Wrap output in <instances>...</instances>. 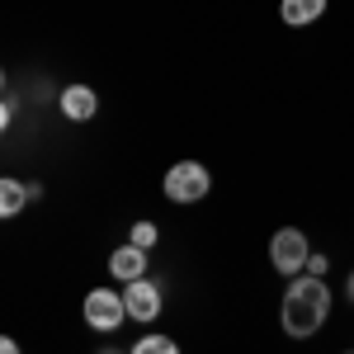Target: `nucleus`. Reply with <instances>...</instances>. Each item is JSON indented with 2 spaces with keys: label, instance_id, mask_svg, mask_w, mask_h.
I'll list each match as a JSON object with an SVG mask.
<instances>
[{
  "label": "nucleus",
  "instance_id": "1",
  "mask_svg": "<svg viewBox=\"0 0 354 354\" xmlns=\"http://www.w3.org/2000/svg\"><path fill=\"white\" fill-rule=\"evenodd\" d=\"M326 317H330V288L326 283L317 274L293 279V288L283 293V330L293 340H307V335H317V330L326 326Z\"/></svg>",
  "mask_w": 354,
  "mask_h": 354
},
{
  "label": "nucleus",
  "instance_id": "13",
  "mask_svg": "<svg viewBox=\"0 0 354 354\" xmlns=\"http://www.w3.org/2000/svg\"><path fill=\"white\" fill-rule=\"evenodd\" d=\"M0 123H5V128L15 123V100H10V95H5V104H0Z\"/></svg>",
  "mask_w": 354,
  "mask_h": 354
},
{
  "label": "nucleus",
  "instance_id": "6",
  "mask_svg": "<svg viewBox=\"0 0 354 354\" xmlns=\"http://www.w3.org/2000/svg\"><path fill=\"white\" fill-rule=\"evenodd\" d=\"M109 274L113 279H123V283H137V279H147V250L142 245H118L109 255Z\"/></svg>",
  "mask_w": 354,
  "mask_h": 354
},
{
  "label": "nucleus",
  "instance_id": "4",
  "mask_svg": "<svg viewBox=\"0 0 354 354\" xmlns=\"http://www.w3.org/2000/svg\"><path fill=\"white\" fill-rule=\"evenodd\" d=\"M123 317H128V302L123 293H109V288H95V293H85V326L90 330H118L123 326Z\"/></svg>",
  "mask_w": 354,
  "mask_h": 354
},
{
  "label": "nucleus",
  "instance_id": "10",
  "mask_svg": "<svg viewBox=\"0 0 354 354\" xmlns=\"http://www.w3.org/2000/svg\"><path fill=\"white\" fill-rule=\"evenodd\" d=\"M133 354H180V345H175L170 335H142L133 345Z\"/></svg>",
  "mask_w": 354,
  "mask_h": 354
},
{
  "label": "nucleus",
  "instance_id": "15",
  "mask_svg": "<svg viewBox=\"0 0 354 354\" xmlns=\"http://www.w3.org/2000/svg\"><path fill=\"white\" fill-rule=\"evenodd\" d=\"M345 293H350V302H354V274H350V288H345Z\"/></svg>",
  "mask_w": 354,
  "mask_h": 354
},
{
  "label": "nucleus",
  "instance_id": "12",
  "mask_svg": "<svg viewBox=\"0 0 354 354\" xmlns=\"http://www.w3.org/2000/svg\"><path fill=\"white\" fill-rule=\"evenodd\" d=\"M326 265H330L326 255H312V260H307V274H317V279H322V274H326Z\"/></svg>",
  "mask_w": 354,
  "mask_h": 354
},
{
  "label": "nucleus",
  "instance_id": "5",
  "mask_svg": "<svg viewBox=\"0 0 354 354\" xmlns=\"http://www.w3.org/2000/svg\"><path fill=\"white\" fill-rule=\"evenodd\" d=\"M123 302H128V317L133 322H156L161 317V288L151 279H137L123 288Z\"/></svg>",
  "mask_w": 354,
  "mask_h": 354
},
{
  "label": "nucleus",
  "instance_id": "16",
  "mask_svg": "<svg viewBox=\"0 0 354 354\" xmlns=\"http://www.w3.org/2000/svg\"><path fill=\"white\" fill-rule=\"evenodd\" d=\"M350 354H354V350H350Z\"/></svg>",
  "mask_w": 354,
  "mask_h": 354
},
{
  "label": "nucleus",
  "instance_id": "3",
  "mask_svg": "<svg viewBox=\"0 0 354 354\" xmlns=\"http://www.w3.org/2000/svg\"><path fill=\"white\" fill-rule=\"evenodd\" d=\"M208 194V170L198 161H180L165 170V198H175V203H198Z\"/></svg>",
  "mask_w": 354,
  "mask_h": 354
},
{
  "label": "nucleus",
  "instance_id": "7",
  "mask_svg": "<svg viewBox=\"0 0 354 354\" xmlns=\"http://www.w3.org/2000/svg\"><path fill=\"white\" fill-rule=\"evenodd\" d=\"M95 109H100V100H95L90 85H66V95H62V113L66 118L85 123V118H95Z\"/></svg>",
  "mask_w": 354,
  "mask_h": 354
},
{
  "label": "nucleus",
  "instance_id": "2",
  "mask_svg": "<svg viewBox=\"0 0 354 354\" xmlns=\"http://www.w3.org/2000/svg\"><path fill=\"white\" fill-rule=\"evenodd\" d=\"M270 260L279 274L298 279L307 270V260H312V245H307V236H302L298 227H283V232H274V241H270Z\"/></svg>",
  "mask_w": 354,
  "mask_h": 354
},
{
  "label": "nucleus",
  "instance_id": "8",
  "mask_svg": "<svg viewBox=\"0 0 354 354\" xmlns=\"http://www.w3.org/2000/svg\"><path fill=\"white\" fill-rule=\"evenodd\" d=\"M326 15V0H283V24H312V19H322Z\"/></svg>",
  "mask_w": 354,
  "mask_h": 354
},
{
  "label": "nucleus",
  "instance_id": "9",
  "mask_svg": "<svg viewBox=\"0 0 354 354\" xmlns=\"http://www.w3.org/2000/svg\"><path fill=\"white\" fill-rule=\"evenodd\" d=\"M28 198H33L28 185H19V180H0V218H15Z\"/></svg>",
  "mask_w": 354,
  "mask_h": 354
},
{
  "label": "nucleus",
  "instance_id": "11",
  "mask_svg": "<svg viewBox=\"0 0 354 354\" xmlns=\"http://www.w3.org/2000/svg\"><path fill=\"white\" fill-rule=\"evenodd\" d=\"M133 245L151 250V245H156V227H151V222H137V227H133Z\"/></svg>",
  "mask_w": 354,
  "mask_h": 354
},
{
  "label": "nucleus",
  "instance_id": "14",
  "mask_svg": "<svg viewBox=\"0 0 354 354\" xmlns=\"http://www.w3.org/2000/svg\"><path fill=\"white\" fill-rule=\"evenodd\" d=\"M0 354H19V345L15 340H0Z\"/></svg>",
  "mask_w": 354,
  "mask_h": 354
}]
</instances>
